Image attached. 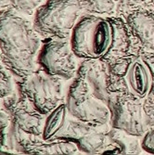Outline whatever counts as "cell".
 I'll return each instance as SVG.
<instances>
[{
  "mask_svg": "<svg viewBox=\"0 0 154 155\" xmlns=\"http://www.w3.org/2000/svg\"><path fill=\"white\" fill-rule=\"evenodd\" d=\"M42 38L31 21L10 6L0 10L1 63L16 80L29 76L38 68Z\"/></svg>",
  "mask_w": 154,
  "mask_h": 155,
  "instance_id": "obj_1",
  "label": "cell"
},
{
  "mask_svg": "<svg viewBox=\"0 0 154 155\" xmlns=\"http://www.w3.org/2000/svg\"><path fill=\"white\" fill-rule=\"evenodd\" d=\"M87 13L84 0H46L35 10L32 21L42 39H70L74 26Z\"/></svg>",
  "mask_w": 154,
  "mask_h": 155,
  "instance_id": "obj_2",
  "label": "cell"
},
{
  "mask_svg": "<svg viewBox=\"0 0 154 155\" xmlns=\"http://www.w3.org/2000/svg\"><path fill=\"white\" fill-rule=\"evenodd\" d=\"M110 94H124L144 100L149 95L151 76L142 51L133 52L107 62Z\"/></svg>",
  "mask_w": 154,
  "mask_h": 155,
  "instance_id": "obj_3",
  "label": "cell"
},
{
  "mask_svg": "<svg viewBox=\"0 0 154 155\" xmlns=\"http://www.w3.org/2000/svg\"><path fill=\"white\" fill-rule=\"evenodd\" d=\"M71 45L81 60H103L111 41V24L109 16L87 13L72 32Z\"/></svg>",
  "mask_w": 154,
  "mask_h": 155,
  "instance_id": "obj_4",
  "label": "cell"
},
{
  "mask_svg": "<svg viewBox=\"0 0 154 155\" xmlns=\"http://www.w3.org/2000/svg\"><path fill=\"white\" fill-rule=\"evenodd\" d=\"M59 139L74 142L84 154H122L110 124L86 123L70 115Z\"/></svg>",
  "mask_w": 154,
  "mask_h": 155,
  "instance_id": "obj_5",
  "label": "cell"
},
{
  "mask_svg": "<svg viewBox=\"0 0 154 155\" xmlns=\"http://www.w3.org/2000/svg\"><path fill=\"white\" fill-rule=\"evenodd\" d=\"M62 79L38 67L21 80H16L17 90L39 112L48 115L65 101L66 90Z\"/></svg>",
  "mask_w": 154,
  "mask_h": 155,
  "instance_id": "obj_6",
  "label": "cell"
},
{
  "mask_svg": "<svg viewBox=\"0 0 154 155\" xmlns=\"http://www.w3.org/2000/svg\"><path fill=\"white\" fill-rule=\"evenodd\" d=\"M65 104L72 117L90 124H110L109 107L91 92L88 84L76 75L66 89Z\"/></svg>",
  "mask_w": 154,
  "mask_h": 155,
  "instance_id": "obj_7",
  "label": "cell"
},
{
  "mask_svg": "<svg viewBox=\"0 0 154 155\" xmlns=\"http://www.w3.org/2000/svg\"><path fill=\"white\" fill-rule=\"evenodd\" d=\"M37 65L47 73L63 81H71L76 74L80 60L73 50L70 39H42Z\"/></svg>",
  "mask_w": 154,
  "mask_h": 155,
  "instance_id": "obj_8",
  "label": "cell"
},
{
  "mask_svg": "<svg viewBox=\"0 0 154 155\" xmlns=\"http://www.w3.org/2000/svg\"><path fill=\"white\" fill-rule=\"evenodd\" d=\"M108 107L111 127L138 137H143L149 130L146 123L143 100L129 95L113 94Z\"/></svg>",
  "mask_w": 154,
  "mask_h": 155,
  "instance_id": "obj_9",
  "label": "cell"
},
{
  "mask_svg": "<svg viewBox=\"0 0 154 155\" xmlns=\"http://www.w3.org/2000/svg\"><path fill=\"white\" fill-rule=\"evenodd\" d=\"M10 119V126L23 133L42 137L47 115L39 112L18 90L1 101Z\"/></svg>",
  "mask_w": 154,
  "mask_h": 155,
  "instance_id": "obj_10",
  "label": "cell"
},
{
  "mask_svg": "<svg viewBox=\"0 0 154 155\" xmlns=\"http://www.w3.org/2000/svg\"><path fill=\"white\" fill-rule=\"evenodd\" d=\"M136 49L154 53V12L147 8L127 13L124 17Z\"/></svg>",
  "mask_w": 154,
  "mask_h": 155,
  "instance_id": "obj_11",
  "label": "cell"
},
{
  "mask_svg": "<svg viewBox=\"0 0 154 155\" xmlns=\"http://www.w3.org/2000/svg\"><path fill=\"white\" fill-rule=\"evenodd\" d=\"M76 75L85 80L93 95L108 106L111 94L109 91L110 72L106 61L81 60Z\"/></svg>",
  "mask_w": 154,
  "mask_h": 155,
  "instance_id": "obj_12",
  "label": "cell"
},
{
  "mask_svg": "<svg viewBox=\"0 0 154 155\" xmlns=\"http://www.w3.org/2000/svg\"><path fill=\"white\" fill-rule=\"evenodd\" d=\"M111 24L110 48L102 61L109 62L127 55L136 49L135 42L124 18L120 15L109 16Z\"/></svg>",
  "mask_w": 154,
  "mask_h": 155,
  "instance_id": "obj_13",
  "label": "cell"
},
{
  "mask_svg": "<svg viewBox=\"0 0 154 155\" xmlns=\"http://www.w3.org/2000/svg\"><path fill=\"white\" fill-rule=\"evenodd\" d=\"M70 117L65 101L47 115L42 137L45 140L59 139Z\"/></svg>",
  "mask_w": 154,
  "mask_h": 155,
  "instance_id": "obj_14",
  "label": "cell"
},
{
  "mask_svg": "<svg viewBox=\"0 0 154 155\" xmlns=\"http://www.w3.org/2000/svg\"><path fill=\"white\" fill-rule=\"evenodd\" d=\"M143 58L149 67L151 84L149 95L143 100V108L148 127H154V53L153 52H142Z\"/></svg>",
  "mask_w": 154,
  "mask_h": 155,
  "instance_id": "obj_15",
  "label": "cell"
},
{
  "mask_svg": "<svg viewBox=\"0 0 154 155\" xmlns=\"http://www.w3.org/2000/svg\"><path fill=\"white\" fill-rule=\"evenodd\" d=\"M88 13L101 16L117 15V0H84Z\"/></svg>",
  "mask_w": 154,
  "mask_h": 155,
  "instance_id": "obj_16",
  "label": "cell"
},
{
  "mask_svg": "<svg viewBox=\"0 0 154 155\" xmlns=\"http://www.w3.org/2000/svg\"><path fill=\"white\" fill-rule=\"evenodd\" d=\"M46 0H8V5L26 17L33 16Z\"/></svg>",
  "mask_w": 154,
  "mask_h": 155,
  "instance_id": "obj_17",
  "label": "cell"
},
{
  "mask_svg": "<svg viewBox=\"0 0 154 155\" xmlns=\"http://www.w3.org/2000/svg\"><path fill=\"white\" fill-rule=\"evenodd\" d=\"M11 73L0 62V101L15 93L14 81Z\"/></svg>",
  "mask_w": 154,
  "mask_h": 155,
  "instance_id": "obj_18",
  "label": "cell"
},
{
  "mask_svg": "<svg viewBox=\"0 0 154 155\" xmlns=\"http://www.w3.org/2000/svg\"><path fill=\"white\" fill-rule=\"evenodd\" d=\"M10 125V119L5 110L0 104V153H6L8 150L7 141L8 128Z\"/></svg>",
  "mask_w": 154,
  "mask_h": 155,
  "instance_id": "obj_19",
  "label": "cell"
},
{
  "mask_svg": "<svg viewBox=\"0 0 154 155\" xmlns=\"http://www.w3.org/2000/svg\"><path fill=\"white\" fill-rule=\"evenodd\" d=\"M148 0H117V15L124 17L127 13L147 8Z\"/></svg>",
  "mask_w": 154,
  "mask_h": 155,
  "instance_id": "obj_20",
  "label": "cell"
},
{
  "mask_svg": "<svg viewBox=\"0 0 154 155\" xmlns=\"http://www.w3.org/2000/svg\"><path fill=\"white\" fill-rule=\"evenodd\" d=\"M142 148L147 153L154 154V127L150 128L141 140Z\"/></svg>",
  "mask_w": 154,
  "mask_h": 155,
  "instance_id": "obj_21",
  "label": "cell"
},
{
  "mask_svg": "<svg viewBox=\"0 0 154 155\" xmlns=\"http://www.w3.org/2000/svg\"><path fill=\"white\" fill-rule=\"evenodd\" d=\"M147 8H149L154 12V0H148Z\"/></svg>",
  "mask_w": 154,
  "mask_h": 155,
  "instance_id": "obj_22",
  "label": "cell"
},
{
  "mask_svg": "<svg viewBox=\"0 0 154 155\" xmlns=\"http://www.w3.org/2000/svg\"><path fill=\"white\" fill-rule=\"evenodd\" d=\"M8 6V0H0V10Z\"/></svg>",
  "mask_w": 154,
  "mask_h": 155,
  "instance_id": "obj_23",
  "label": "cell"
},
{
  "mask_svg": "<svg viewBox=\"0 0 154 155\" xmlns=\"http://www.w3.org/2000/svg\"><path fill=\"white\" fill-rule=\"evenodd\" d=\"M0 62H1V57H0Z\"/></svg>",
  "mask_w": 154,
  "mask_h": 155,
  "instance_id": "obj_24",
  "label": "cell"
}]
</instances>
